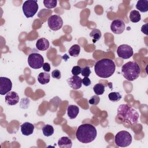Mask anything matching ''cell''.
<instances>
[{
	"label": "cell",
	"instance_id": "obj_26",
	"mask_svg": "<svg viewBox=\"0 0 148 148\" xmlns=\"http://www.w3.org/2000/svg\"><path fill=\"white\" fill-rule=\"evenodd\" d=\"M57 3V0H45L43 1L44 6L47 9H52L56 7Z\"/></svg>",
	"mask_w": 148,
	"mask_h": 148
},
{
	"label": "cell",
	"instance_id": "obj_20",
	"mask_svg": "<svg viewBox=\"0 0 148 148\" xmlns=\"http://www.w3.org/2000/svg\"><path fill=\"white\" fill-rule=\"evenodd\" d=\"M130 20L132 23H138L141 19V16L139 11L136 10H131L130 13Z\"/></svg>",
	"mask_w": 148,
	"mask_h": 148
},
{
	"label": "cell",
	"instance_id": "obj_13",
	"mask_svg": "<svg viewBox=\"0 0 148 148\" xmlns=\"http://www.w3.org/2000/svg\"><path fill=\"white\" fill-rule=\"evenodd\" d=\"M69 86L74 90H78L82 85V79L78 76H73L67 80Z\"/></svg>",
	"mask_w": 148,
	"mask_h": 148
},
{
	"label": "cell",
	"instance_id": "obj_19",
	"mask_svg": "<svg viewBox=\"0 0 148 148\" xmlns=\"http://www.w3.org/2000/svg\"><path fill=\"white\" fill-rule=\"evenodd\" d=\"M136 8L141 12H146L148 11V1L139 0L136 4Z\"/></svg>",
	"mask_w": 148,
	"mask_h": 148
},
{
	"label": "cell",
	"instance_id": "obj_4",
	"mask_svg": "<svg viewBox=\"0 0 148 148\" xmlns=\"http://www.w3.org/2000/svg\"><path fill=\"white\" fill-rule=\"evenodd\" d=\"M140 72V68L135 61H129L121 67V73L123 77L130 82L136 80L139 76Z\"/></svg>",
	"mask_w": 148,
	"mask_h": 148
},
{
	"label": "cell",
	"instance_id": "obj_12",
	"mask_svg": "<svg viewBox=\"0 0 148 148\" xmlns=\"http://www.w3.org/2000/svg\"><path fill=\"white\" fill-rule=\"evenodd\" d=\"M6 103L8 105H15L19 101V96L14 91H10L5 97Z\"/></svg>",
	"mask_w": 148,
	"mask_h": 148
},
{
	"label": "cell",
	"instance_id": "obj_7",
	"mask_svg": "<svg viewBox=\"0 0 148 148\" xmlns=\"http://www.w3.org/2000/svg\"><path fill=\"white\" fill-rule=\"evenodd\" d=\"M28 63L31 68L33 69H39L43 66L44 58L40 54L33 53L29 55L28 57Z\"/></svg>",
	"mask_w": 148,
	"mask_h": 148
},
{
	"label": "cell",
	"instance_id": "obj_31",
	"mask_svg": "<svg viewBox=\"0 0 148 148\" xmlns=\"http://www.w3.org/2000/svg\"><path fill=\"white\" fill-rule=\"evenodd\" d=\"M82 84L85 86H89L91 84V80L88 77H84L82 79Z\"/></svg>",
	"mask_w": 148,
	"mask_h": 148
},
{
	"label": "cell",
	"instance_id": "obj_21",
	"mask_svg": "<svg viewBox=\"0 0 148 148\" xmlns=\"http://www.w3.org/2000/svg\"><path fill=\"white\" fill-rule=\"evenodd\" d=\"M90 37L92 38V42L94 43H96L98 40H99L102 36L101 32L98 29H92L90 34Z\"/></svg>",
	"mask_w": 148,
	"mask_h": 148
},
{
	"label": "cell",
	"instance_id": "obj_25",
	"mask_svg": "<svg viewBox=\"0 0 148 148\" xmlns=\"http://www.w3.org/2000/svg\"><path fill=\"white\" fill-rule=\"evenodd\" d=\"M108 97L109 100L112 102H118L121 98V95L118 92H112L109 94Z\"/></svg>",
	"mask_w": 148,
	"mask_h": 148
},
{
	"label": "cell",
	"instance_id": "obj_14",
	"mask_svg": "<svg viewBox=\"0 0 148 148\" xmlns=\"http://www.w3.org/2000/svg\"><path fill=\"white\" fill-rule=\"evenodd\" d=\"M20 127L21 133L24 135L29 136L32 134L34 132V125L29 122L24 123L21 125Z\"/></svg>",
	"mask_w": 148,
	"mask_h": 148
},
{
	"label": "cell",
	"instance_id": "obj_10",
	"mask_svg": "<svg viewBox=\"0 0 148 148\" xmlns=\"http://www.w3.org/2000/svg\"><path fill=\"white\" fill-rule=\"evenodd\" d=\"M12 88L11 80L6 77H0V94L3 95L10 92Z\"/></svg>",
	"mask_w": 148,
	"mask_h": 148
},
{
	"label": "cell",
	"instance_id": "obj_22",
	"mask_svg": "<svg viewBox=\"0 0 148 148\" xmlns=\"http://www.w3.org/2000/svg\"><path fill=\"white\" fill-rule=\"evenodd\" d=\"M80 51V47L79 45L75 44L72 45L68 50L69 55L72 57H77Z\"/></svg>",
	"mask_w": 148,
	"mask_h": 148
},
{
	"label": "cell",
	"instance_id": "obj_33",
	"mask_svg": "<svg viewBox=\"0 0 148 148\" xmlns=\"http://www.w3.org/2000/svg\"><path fill=\"white\" fill-rule=\"evenodd\" d=\"M147 24H146L145 25H143L142 28H141V31L145 34L146 35H147Z\"/></svg>",
	"mask_w": 148,
	"mask_h": 148
},
{
	"label": "cell",
	"instance_id": "obj_27",
	"mask_svg": "<svg viewBox=\"0 0 148 148\" xmlns=\"http://www.w3.org/2000/svg\"><path fill=\"white\" fill-rule=\"evenodd\" d=\"M100 101V98L98 95H93L90 98V99L88 101V102L90 104L92 105H97L99 103Z\"/></svg>",
	"mask_w": 148,
	"mask_h": 148
},
{
	"label": "cell",
	"instance_id": "obj_1",
	"mask_svg": "<svg viewBox=\"0 0 148 148\" xmlns=\"http://www.w3.org/2000/svg\"><path fill=\"white\" fill-rule=\"evenodd\" d=\"M97 132L95 127L90 124H83L78 127L76 132V139L83 143H88L96 138Z\"/></svg>",
	"mask_w": 148,
	"mask_h": 148
},
{
	"label": "cell",
	"instance_id": "obj_2",
	"mask_svg": "<svg viewBox=\"0 0 148 148\" xmlns=\"http://www.w3.org/2000/svg\"><path fill=\"white\" fill-rule=\"evenodd\" d=\"M116 65L114 61L109 58H103L98 61L94 65L96 75L102 78H108L114 72Z\"/></svg>",
	"mask_w": 148,
	"mask_h": 148
},
{
	"label": "cell",
	"instance_id": "obj_9",
	"mask_svg": "<svg viewBox=\"0 0 148 148\" xmlns=\"http://www.w3.org/2000/svg\"><path fill=\"white\" fill-rule=\"evenodd\" d=\"M118 56L123 59H128L131 58L134 54L132 48L126 44L120 45L117 49Z\"/></svg>",
	"mask_w": 148,
	"mask_h": 148
},
{
	"label": "cell",
	"instance_id": "obj_23",
	"mask_svg": "<svg viewBox=\"0 0 148 148\" xmlns=\"http://www.w3.org/2000/svg\"><path fill=\"white\" fill-rule=\"evenodd\" d=\"M42 132L45 136H51L54 133V128L52 125L49 124L45 125L42 128Z\"/></svg>",
	"mask_w": 148,
	"mask_h": 148
},
{
	"label": "cell",
	"instance_id": "obj_24",
	"mask_svg": "<svg viewBox=\"0 0 148 148\" xmlns=\"http://www.w3.org/2000/svg\"><path fill=\"white\" fill-rule=\"evenodd\" d=\"M93 90L97 95H102L105 91V86L101 83H97L94 86Z\"/></svg>",
	"mask_w": 148,
	"mask_h": 148
},
{
	"label": "cell",
	"instance_id": "obj_11",
	"mask_svg": "<svg viewBox=\"0 0 148 148\" xmlns=\"http://www.w3.org/2000/svg\"><path fill=\"white\" fill-rule=\"evenodd\" d=\"M125 25L121 19L114 20L110 25V29L115 34H121L125 30Z\"/></svg>",
	"mask_w": 148,
	"mask_h": 148
},
{
	"label": "cell",
	"instance_id": "obj_17",
	"mask_svg": "<svg viewBox=\"0 0 148 148\" xmlns=\"http://www.w3.org/2000/svg\"><path fill=\"white\" fill-rule=\"evenodd\" d=\"M58 145L61 148H71L72 146V142L68 137L63 136L58 140Z\"/></svg>",
	"mask_w": 148,
	"mask_h": 148
},
{
	"label": "cell",
	"instance_id": "obj_28",
	"mask_svg": "<svg viewBox=\"0 0 148 148\" xmlns=\"http://www.w3.org/2000/svg\"><path fill=\"white\" fill-rule=\"evenodd\" d=\"M81 74L84 77H88L91 74V70L89 66H86L83 68H82Z\"/></svg>",
	"mask_w": 148,
	"mask_h": 148
},
{
	"label": "cell",
	"instance_id": "obj_30",
	"mask_svg": "<svg viewBox=\"0 0 148 148\" xmlns=\"http://www.w3.org/2000/svg\"><path fill=\"white\" fill-rule=\"evenodd\" d=\"M51 76L56 79H60L61 78V72L58 69H55L51 72Z\"/></svg>",
	"mask_w": 148,
	"mask_h": 148
},
{
	"label": "cell",
	"instance_id": "obj_18",
	"mask_svg": "<svg viewBox=\"0 0 148 148\" xmlns=\"http://www.w3.org/2000/svg\"><path fill=\"white\" fill-rule=\"evenodd\" d=\"M50 75L47 72H40L38 76V81L41 84H47L50 82Z\"/></svg>",
	"mask_w": 148,
	"mask_h": 148
},
{
	"label": "cell",
	"instance_id": "obj_16",
	"mask_svg": "<svg viewBox=\"0 0 148 148\" xmlns=\"http://www.w3.org/2000/svg\"><path fill=\"white\" fill-rule=\"evenodd\" d=\"M79 112V109L78 106L73 105H69L67 108L68 116L71 119H75Z\"/></svg>",
	"mask_w": 148,
	"mask_h": 148
},
{
	"label": "cell",
	"instance_id": "obj_32",
	"mask_svg": "<svg viewBox=\"0 0 148 148\" xmlns=\"http://www.w3.org/2000/svg\"><path fill=\"white\" fill-rule=\"evenodd\" d=\"M43 69L46 72H49L50 71V65L48 62H45L43 65Z\"/></svg>",
	"mask_w": 148,
	"mask_h": 148
},
{
	"label": "cell",
	"instance_id": "obj_15",
	"mask_svg": "<svg viewBox=\"0 0 148 148\" xmlns=\"http://www.w3.org/2000/svg\"><path fill=\"white\" fill-rule=\"evenodd\" d=\"M50 43L49 40L44 38L39 39L36 42V47L40 51H45L49 49Z\"/></svg>",
	"mask_w": 148,
	"mask_h": 148
},
{
	"label": "cell",
	"instance_id": "obj_29",
	"mask_svg": "<svg viewBox=\"0 0 148 148\" xmlns=\"http://www.w3.org/2000/svg\"><path fill=\"white\" fill-rule=\"evenodd\" d=\"M82 68L79 66H74L72 69V73L74 76H77L81 73Z\"/></svg>",
	"mask_w": 148,
	"mask_h": 148
},
{
	"label": "cell",
	"instance_id": "obj_3",
	"mask_svg": "<svg viewBox=\"0 0 148 148\" xmlns=\"http://www.w3.org/2000/svg\"><path fill=\"white\" fill-rule=\"evenodd\" d=\"M117 116L122 121L134 124L137 123L139 115L135 109L127 104H121L117 109Z\"/></svg>",
	"mask_w": 148,
	"mask_h": 148
},
{
	"label": "cell",
	"instance_id": "obj_5",
	"mask_svg": "<svg viewBox=\"0 0 148 148\" xmlns=\"http://www.w3.org/2000/svg\"><path fill=\"white\" fill-rule=\"evenodd\" d=\"M132 136L127 131H120L117 133L114 137V142L118 147L128 146L132 142Z\"/></svg>",
	"mask_w": 148,
	"mask_h": 148
},
{
	"label": "cell",
	"instance_id": "obj_8",
	"mask_svg": "<svg viewBox=\"0 0 148 148\" xmlns=\"http://www.w3.org/2000/svg\"><path fill=\"white\" fill-rule=\"evenodd\" d=\"M47 24L51 30L57 31L60 29L62 27L63 20L59 15L54 14L48 18Z\"/></svg>",
	"mask_w": 148,
	"mask_h": 148
},
{
	"label": "cell",
	"instance_id": "obj_6",
	"mask_svg": "<svg viewBox=\"0 0 148 148\" xmlns=\"http://www.w3.org/2000/svg\"><path fill=\"white\" fill-rule=\"evenodd\" d=\"M22 9L27 18L32 17L38 10V1L28 0L25 1L23 5Z\"/></svg>",
	"mask_w": 148,
	"mask_h": 148
}]
</instances>
